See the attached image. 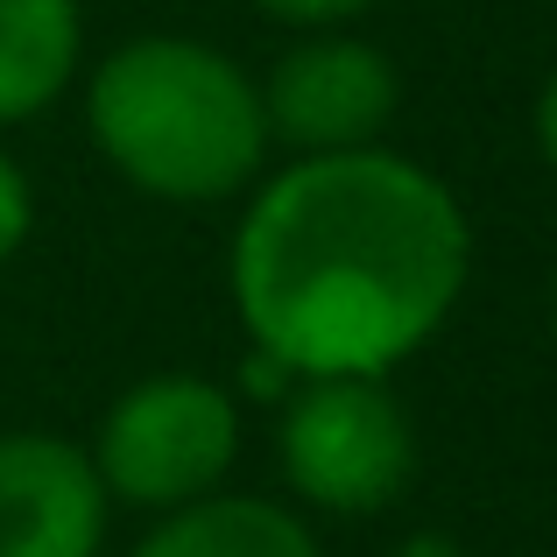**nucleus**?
<instances>
[{"instance_id": "7", "label": "nucleus", "mask_w": 557, "mask_h": 557, "mask_svg": "<svg viewBox=\"0 0 557 557\" xmlns=\"http://www.w3.org/2000/svg\"><path fill=\"white\" fill-rule=\"evenodd\" d=\"M85 64L78 0H0V127L36 121Z\"/></svg>"}, {"instance_id": "10", "label": "nucleus", "mask_w": 557, "mask_h": 557, "mask_svg": "<svg viewBox=\"0 0 557 557\" xmlns=\"http://www.w3.org/2000/svg\"><path fill=\"white\" fill-rule=\"evenodd\" d=\"M269 22L297 28V36H318V28H354L374 14V0H255Z\"/></svg>"}, {"instance_id": "12", "label": "nucleus", "mask_w": 557, "mask_h": 557, "mask_svg": "<svg viewBox=\"0 0 557 557\" xmlns=\"http://www.w3.org/2000/svg\"><path fill=\"white\" fill-rule=\"evenodd\" d=\"M395 557H466V550H459V536H445V530H417V536L395 544Z\"/></svg>"}, {"instance_id": "8", "label": "nucleus", "mask_w": 557, "mask_h": 557, "mask_svg": "<svg viewBox=\"0 0 557 557\" xmlns=\"http://www.w3.org/2000/svg\"><path fill=\"white\" fill-rule=\"evenodd\" d=\"M135 557H318V536L283 502L219 487L205 502L156 516V530L135 544Z\"/></svg>"}, {"instance_id": "2", "label": "nucleus", "mask_w": 557, "mask_h": 557, "mask_svg": "<svg viewBox=\"0 0 557 557\" xmlns=\"http://www.w3.org/2000/svg\"><path fill=\"white\" fill-rule=\"evenodd\" d=\"M85 135L156 205H226L269 170L261 78L205 36H127L85 78Z\"/></svg>"}, {"instance_id": "6", "label": "nucleus", "mask_w": 557, "mask_h": 557, "mask_svg": "<svg viewBox=\"0 0 557 557\" xmlns=\"http://www.w3.org/2000/svg\"><path fill=\"white\" fill-rule=\"evenodd\" d=\"M107 487L92 451L50 431H0V557H99Z\"/></svg>"}, {"instance_id": "13", "label": "nucleus", "mask_w": 557, "mask_h": 557, "mask_svg": "<svg viewBox=\"0 0 557 557\" xmlns=\"http://www.w3.org/2000/svg\"><path fill=\"white\" fill-rule=\"evenodd\" d=\"M550 325H557V289H550Z\"/></svg>"}, {"instance_id": "5", "label": "nucleus", "mask_w": 557, "mask_h": 557, "mask_svg": "<svg viewBox=\"0 0 557 557\" xmlns=\"http://www.w3.org/2000/svg\"><path fill=\"white\" fill-rule=\"evenodd\" d=\"M403 107V78L381 42L354 28H318L297 36L261 78V113L269 141L297 156H339V149H374L388 141V121Z\"/></svg>"}, {"instance_id": "9", "label": "nucleus", "mask_w": 557, "mask_h": 557, "mask_svg": "<svg viewBox=\"0 0 557 557\" xmlns=\"http://www.w3.org/2000/svg\"><path fill=\"white\" fill-rule=\"evenodd\" d=\"M28 233H36V184H28V170L0 149V269L28 247Z\"/></svg>"}, {"instance_id": "11", "label": "nucleus", "mask_w": 557, "mask_h": 557, "mask_svg": "<svg viewBox=\"0 0 557 557\" xmlns=\"http://www.w3.org/2000/svg\"><path fill=\"white\" fill-rule=\"evenodd\" d=\"M530 127H536V156H544V163H550V177H557V64H550L544 92H536V113H530Z\"/></svg>"}, {"instance_id": "1", "label": "nucleus", "mask_w": 557, "mask_h": 557, "mask_svg": "<svg viewBox=\"0 0 557 557\" xmlns=\"http://www.w3.org/2000/svg\"><path fill=\"white\" fill-rule=\"evenodd\" d=\"M466 275L473 219L459 190L388 141L261 170L226 247L233 318L289 381H388L445 332Z\"/></svg>"}, {"instance_id": "4", "label": "nucleus", "mask_w": 557, "mask_h": 557, "mask_svg": "<svg viewBox=\"0 0 557 557\" xmlns=\"http://www.w3.org/2000/svg\"><path fill=\"white\" fill-rule=\"evenodd\" d=\"M283 480L325 516H381L417 480V423L374 374L289 381L283 403Z\"/></svg>"}, {"instance_id": "3", "label": "nucleus", "mask_w": 557, "mask_h": 557, "mask_svg": "<svg viewBox=\"0 0 557 557\" xmlns=\"http://www.w3.org/2000/svg\"><path fill=\"white\" fill-rule=\"evenodd\" d=\"M240 459V403L205 374H149L113 395L92 437V473L107 502L170 508L226 487Z\"/></svg>"}]
</instances>
